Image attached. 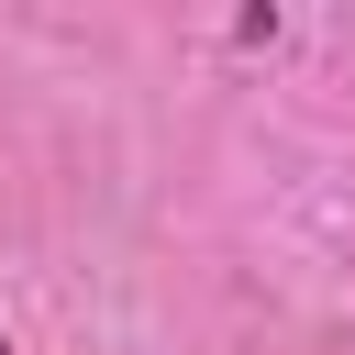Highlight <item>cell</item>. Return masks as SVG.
<instances>
[{"instance_id": "1", "label": "cell", "mask_w": 355, "mask_h": 355, "mask_svg": "<svg viewBox=\"0 0 355 355\" xmlns=\"http://www.w3.org/2000/svg\"><path fill=\"white\" fill-rule=\"evenodd\" d=\"M277 33H288V11H277V0H255V11H233V44H244V55H255V44H277Z\"/></svg>"}, {"instance_id": "2", "label": "cell", "mask_w": 355, "mask_h": 355, "mask_svg": "<svg viewBox=\"0 0 355 355\" xmlns=\"http://www.w3.org/2000/svg\"><path fill=\"white\" fill-rule=\"evenodd\" d=\"M0 355H11V344H0Z\"/></svg>"}]
</instances>
